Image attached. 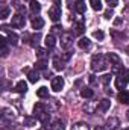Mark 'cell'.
<instances>
[{
	"label": "cell",
	"instance_id": "cell-43",
	"mask_svg": "<svg viewBox=\"0 0 129 130\" xmlns=\"http://www.w3.org/2000/svg\"><path fill=\"white\" fill-rule=\"evenodd\" d=\"M59 5H61V2L59 0H55V6H59Z\"/></svg>",
	"mask_w": 129,
	"mask_h": 130
},
{
	"label": "cell",
	"instance_id": "cell-8",
	"mask_svg": "<svg viewBox=\"0 0 129 130\" xmlns=\"http://www.w3.org/2000/svg\"><path fill=\"white\" fill-rule=\"evenodd\" d=\"M64 88V79L62 77H53L52 79V89L55 92H59Z\"/></svg>",
	"mask_w": 129,
	"mask_h": 130
},
{
	"label": "cell",
	"instance_id": "cell-40",
	"mask_svg": "<svg viewBox=\"0 0 129 130\" xmlns=\"http://www.w3.org/2000/svg\"><path fill=\"white\" fill-rule=\"evenodd\" d=\"M61 58H62V59H64L65 62H67V61L70 59V52H65V53L62 55V56H61Z\"/></svg>",
	"mask_w": 129,
	"mask_h": 130
},
{
	"label": "cell",
	"instance_id": "cell-27",
	"mask_svg": "<svg viewBox=\"0 0 129 130\" xmlns=\"http://www.w3.org/2000/svg\"><path fill=\"white\" fill-rule=\"evenodd\" d=\"M90 5L94 11H102V2L100 0H90Z\"/></svg>",
	"mask_w": 129,
	"mask_h": 130
},
{
	"label": "cell",
	"instance_id": "cell-2",
	"mask_svg": "<svg viewBox=\"0 0 129 130\" xmlns=\"http://www.w3.org/2000/svg\"><path fill=\"white\" fill-rule=\"evenodd\" d=\"M33 113H35V118H38L41 123H47L49 121V118H50V115L47 113V110H46V107H44V104L43 103H36L35 106H33Z\"/></svg>",
	"mask_w": 129,
	"mask_h": 130
},
{
	"label": "cell",
	"instance_id": "cell-6",
	"mask_svg": "<svg viewBox=\"0 0 129 130\" xmlns=\"http://www.w3.org/2000/svg\"><path fill=\"white\" fill-rule=\"evenodd\" d=\"M49 17H50V20L52 21H59V18H61V8L59 6H52L50 9H49Z\"/></svg>",
	"mask_w": 129,
	"mask_h": 130
},
{
	"label": "cell",
	"instance_id": "cell-10",
	"mask_svg": "<svg viewBox=\"0 0 129 130\" xmlns=\"http://www.w3.org/2000/svg\"><path fill=\"white\" fill-rule=\"evenodd\" d=\"M44 44H46L47 50H52V48H55V45H56V38H55V35H53V33L47 35V36H46V41H44Z\"/></svg>",
	"mask_w": 129,
	"mask_h": 130
},
{
	"label": "cell",
	"instance_id": "cell-35",
	"mask_svg": "<svg viewBox=\"0 0 129 130\" xmlns=\"http://www.w3.org/2000/svg\"><path fill=\"white\" fill-rule=\"evenodd\" d=\"M40 38H41V36H40V33L33 35L32 38H31V39H32V41H31V44H32L33 47H35V45H38V39H40Z\"/></svg>",
	"mask_w": 129,
	"mask_h": 130
},
{
	"label": "cell",
	"instance_id": "cell-13",
	"mask_svg": "<svg viewBox=\"0 0 129 130\" xmlns=\"http://www.w3.org/2000/svg\"><path fill=\"white\" fill-rule=\"evenodd\" d=\"M31 23H32L33 29H41L44 26V20L41 17H36V15H33L32 18H31Z\"/></svg>",
	"mask_w": 129,
	"mask_h": 130
},
{
	"label": "cell",
	"instance_id": "cell-37",
	"mask_svg": "<svg viewBox=\"0 0 129 130\" xmlns=\"http://www.w3.org/2000/svg\"><path fill=\"white\" fill-rule=\"evenodd\" d=\"M93 36H94L96 39H103V36H105V35H103L102 30H94V32H93Z\"/></svg>",
	"mask_w": 129,
	"mask_h": 130
},
{
	"label": "cell",
	"instance_id": "cell-15",
	"mask_svg": "<svg viewBox=\"0 0 129 130\" xmlns=\"http://www.w3.org/2000/svg\"><path fill=\"white\" fill-rule=\"evenodd\" d=\"M64 64H65V61L61 56H55L53 58V68L55 70H62L64 68Z\"/></svg>",
	"mask_w": 129,
	"mask_h": 130
},
{
	"label": "cell",
	"instance_id": "cell-3",
	"mask_svg": "<svg viewBox=\"0 0 129 130\" xmlns=\"http://www.w3.org/2000/svg\"><path fill=\"white\" fill-rule=\"evenodd\" d=\"M129 83V70H125L122 74H119V77L115 79V86L117 89H125V86Z\"/></svg>",
	"mask_w": 129,
	"mask_h": 130
},
{
	"label": "cell",
	"instance_id": "cell-11",
	"mask_svg": "<svg viewBox=\"0 0 129 130\" xmlns=\"http://www.w3.org/2000/svg\"><path fill=\"white\" fill-rule=\"evenodd\" d=\"M109 107H111V101H109L108 98H103V100H100L99 104H97V112H106Z\"/></svg>",
	"mask_w": 129,
	"mask_h": 130
},
{
	"label": "cell",
	"instance_id": "cell-25",
	"mask_svg": "<svg viewBox=\"0 0 129 130\" xmlns=\"http://www.w3.org/2000/svg\"><path fill=\"white\" fill-rule=\"evenodd\" d=\"M71 130H90V126L87 123H76V124H73Z\"/></svg>",
	"mask_w": 129,
	"mask_h": 130
},
{
	"label": "cell",
	"instance_id": "cell-24",
	"mask_svg": "<svg viewBox=\"0 0 129 130\" xmlns=\"http://www.w3.org/2000/svg\"><path fill=\"white\" fill-rule=\"evenodd\" d=\"M111 79H112V76H111V74H103V76L100 77V82L103 83V86H105V88H108V86H109V83H111Z\"/></svg>",
	"mask_w": 129,
	"mask_h": 130
},
{
	"label": "cell",
	"instance_id": "cell-47",
	"mask_svg": "<svg viewBox=\"0 0 129 130\" xmlns=\"http://www.w3.org/2000/svg\"><path fill=\"white\" fill-rule=\"evenodd\" d=\"M123 130H129V129H123Z\"/></svg>",
	"mask_w": 129,
	"mask_h": 130
},
{
	"label": "cell",
	"instance_id": "cell-28",
	"mask_svg": "<svg viewBox=\"0 0 129 130\" xmlns=\"http://www.w3.org/2000/svg\"><path fill=\"white\" fill-rule=\"evenodd\" d=\"M36 58H38V59H46V58H47V50H44V48H36Z\"/></svg>",
	"mask_w": 129,
	"mask_h": 130
},
{
	"label": "cell",
	"instance_id": "cell-18",
	"mask_svg": "<svg viewBox=\"0 0 129 130\" xmlns=\"http://www.w3.org/2000/svg\"><path fill=\"white\" fill-rule=\"evenodd\" d=\"M29 9H31V12H32L33 15H36V14L41 11V5H40L38 2L32 0V2H31V5H29Z\"/></svg>",
	"mask_w": 129,
	"mask_h": 130
},
{
	"label": "cell",
	"instance_id": "cell-22",
	"mask_svg": "<svg viewBox=\"0 0 129 130\" xmlns=\"http://www.w3.org/2000/svg\"><path fill=\"white\" fill-rule=\"evenodd\" d=\"M8 42L12 44V45H17V42H18V36H17V33H14V32L8 33Z\"/></svg>",
	"mask_w": 129,
	"mask_h": 130
},
{
	"label": "cell",
	"instance_id": "cell-16",
	"mask_svg": "<svg viewBox=\"0 0 129 130\" xmlns=\"http://www.w3.org/2000/svg\"><path fill=\"white\" fill-rule=\"evenodd\" d=\"M15 91L20 92V94H24V92L28 91V83H26L24 80H20V82L15 85Z\"/></svg>",
	"mask_w": 129,
	"mask_h": 130
},
{
	"label": "cell",
	"instance_id": "cell-7",
	"mask_svg": "<svg viewBox=\"0 0 129 130\" xmlns=\"http://www.w3.org/2000/svg\"><path fill=\"white\" fill-rule=\"evenodd\" d=\"M73 29H74V33H76V35L84 33V30H85V23H84V20H82L81 17H78V18L74 20V23H73Z\"/></svg>",
	"mask_w": 129,
	"mask_h": 130
},
{
	"label": "cell",
	"instance_id": "cell-5",
	"mask_svg": "<svg viewBox=\"0 0 129 130\" xmlns=\"http://www.w3.org/2000/svg\"><path fill=\"white\" fill-rule=\"evenodd\" d=\"M73 45V35L71 33H61V47L64 50H70Z\"/></svg>",
	"mask_w": 129,
	"mask_h": 130
},
{
	"label": "cell",
	"instance_id": "cell-26",
	"mask_svg": "<svg viewBox=\"0 0 129 130\" xmlns=\"http://www.w3.org/2000/svg\"><path fill=\"white\" fill-rule=\"evenodd\" d=\"M52 130H65L64 121H61V120H56V121L52 124Z\"/></svg>",
	"mask_w": 129,
	"mask_h": 130
},
{
	"label": "cell",
	"instance_id": "cell-31",
	"mask_svg": "<svg viewBox=\"0 0 129 130\" xmlns=\"http://www.w3.org/2000/svg\"><path fill=\"white\" fill-rule=\"evenodd\" d=\"M24 124L29 126V127H32V126L36 124V120H35V118H31V117H26V118H24Z\"/></svg>",
	"mask_w": 129,
	"mask_h": 130
},
{
	"label": "cell",
	"instance_id": "cell-29",
	"mask_svg": "<svg viewBox=\"0 0 129 130\" xmlns=\"http://www.w3.org/2000/svg\"><path fill=\"white\" fill-rule=\"evenodd\" d=\"M2 112H3V118H12V117H14V112H12L9 107H3Z\"/></svg>",
	"mask_w": 129,
	"mask_h": 130
},
{
	"label": "cell",
	"instance_id": "cell-14",
	"mask_svg": "<svg viewBox=\"0 0 129 130\" xmlns=\"http://www.w3.org/2000/svg\"><path fill=\"white\" fill-rule=\"evenodd\" d=\"M78 45H79V48H82V50H88V48L91 47V41H90L88 38H81V39L78 41Z\"/></svg>",
	"mask_w": 129,
	"mask_h": 130
},
{
	"label": "cell",
	"instance_id": "cell-23",
	"mask_svg": "<svg viewBox=\"0 0 129 130\" xmlns=\"http://www.w3.org/2000/svg\"><path fill=\"white\" fill-rule=\"evenodd\" d=\"M36 95L40 98H47L49 97V89H47L46 86H41V88L36 91Z\"/></svg>",
	"mask_w": 129,
	"mask_h": 130
},
{
	"label": "cell",
	"instance_id": "cell-36",
	"mask_svg": "<svg viewBox=\"0 0 129 130\" xmlns=\"http://www.w3.org/2000/svg\"><path fill=\"white\" fill-rule=\"evenodd\" d=\"M105 2H106V5H108L111 9H112V8H115V6L119 5V0H105Z\"/></svg>",
	"mask_w": 129,
	"mask_h": 130
},
{
	"label": "cell",
	"instance_id": "cell-46",
	"mask_svg": "<svg viewBox=\"0 0 129 130\" xmlns=\"http://www.w3.org/2000/svg\"><path fill=\"white\" fill-rule=\"evenodd\" d=\"M126 53H128V55H129V45H128V48H126Z\"/></svg>",
	"mask_w": 129,
	"mask_h": 130
},
{
	"label": "cell",
	"instance_id": "cell-41",
	"mask_svg": "<svg viewBox=\"0 0 129 130\" xmlns=\"http://www.w3.org/2000/svg\"><path fill=\"white\" fill-rule=\"evenodd\" d=\"M53 32L55 33H62L61 32V27H58V26H53Z\"/></svg>",
	"mask_w": 129,
	"mask_h": 130
},
{
	"label": "cell",
	"instance_id": "cell-17",
	"mask_svg": "<svg viewBox=\"0 0 129 130\" xmlns=\"http://www.w3.org/2000/svg\"><path fill=\"white\" fill-rule=\"evenodd\" d=\"M74 8L79 14L85 12V0H74Z\"/></svg>",
	"mask_w": 129,
	"mask_h": 130
},
{
	"label": "cell",
	"instance_id": "cell-39",
	"mask_svg": "<svg viewBox=\"0 0 129 130\" xmlns=\"http://www.w3.org/2000/svg\"><path fill=\"white\" fill-rule=\"evenodd\" d=\"M90 83H91V85H96V83H97V79H96V76H94V74H91V76H90Z\"/></svg>",
	"mask_w": 129,
	"mask_h": 130
},
{
	"label": "cell",
	"instance_id": "cell-45",
	"mask_svg": "<svg viewBox=\"0 0 129 130\" xmlns=\"http://www.w3.org/2000/svg\"><path fill=\"white\" fill-rule=\"evenodd\" d=\"M126 118H128V121H129V110H128V113H126Z\"/></svg>",
	"mask_w": 129,
	"mask_h": 130
},
{
	"label": "cell",
	"instance_id": "cell-38",
	"mask_svg": "<svg viewBox=\"0 0 129 130\" xmlns=\"http://www.w3.org/2000/svg\"><path fill=\"white\" fill-rule=\"evenodd\" d=\"M112 15H114V12H112V9H108L106 12H105V18H112Z\"/></svg>",
	"mask_w": 129,
	"mask_h": 130
},
{
	"label": "cell",
	"instance_id": "cell-19",
	"mask_svg": "<svg viewBox=\"0 0 129 130\" xmlns=\"http://www.w3.org/2000/svg\"><path fill=\"white\" fill-rule=\"evenodd\" d=\"M81 95L84 98H91L94 95V91L91 89V88H88V86H85V88H82V91H81Z\"/></svg>",
	"mask_w": 129,
	"mask_h": 130
},
{
	"label": "cell",
	"instance_id": "cell-20",
	"mask_svg": "<svg viewBox=\"0 0 129 130\" xmlns=\"http://www.w3.org/2000/svg\"><path fill=\"white\" fill-rule=\"evenodd\" d=\"M119 100H120V103H123V104H129V92L128 91H122V92L119 94Z\"/></svg>",
	"mask_w": 129,
	"mask_h": 130
},
{
	"label": "cell",
	"instance_id": "cell-9",
	"mask_svg": "<svg viewBox=\"0 0 129 130\" xmlns=\"http://www.w3.org/2000/svg\"><path fill=\"white\" fill-rule=\"evenodd\" d=\"M119 126H120V121H119V118H115V117H111V118H108V121H106V129H109V130H117V129H119Z\"/></svg>",
	"mask_w": 129,
	"mask_h": 130
},
{
	"label": "cell",
	"instance_id": "cell-34",
	"mask_svg": "<svg viewBox=\"0 0 129 130\" xmlns=\"http://www.w3.org/2000/svg\"><path fill=\"white\" fill-rule=\"evenodd\" d=\"M0 45H2V50H0V52H2V56H3V58H6V56H8V53H9V48H8V45H6V44H0Z\"/></svg>",
	"mask_w": 129,
	"mask_h": 130
},
{
	"label": "cell",
	"instance_id": "cell-21",
	"mask_svg": "<svg viewBox=\"0 0 129 130\" xmlns=\"http://www.w3.org/2000/svg\"><path fill=\"white\" fill-rule=\"evenodd\" d=\"M28 77H29V82H32V83H36V82L40 80L38 71H29V73H28Z\"/></svg>",
	"mask_w": 129,
	"mask_h": 130
},
{
	"label": "cell",
	"instance_id": "cell-12",
	"mask_svg": "<svg viewBox=\"0 0 129 130\" xmlns=\"http://www.w3.org/2000/svg\"><path fill=\"white\" fill-rule=\"evenodd\" d=\"M106 59H108L109 65H120L122 64V59H120V56L117 53H108L106 55Z\"/></svg>",
	"mask_w": 129,
	"mask_h": 130
},
{
	"label": "cell",
	"instance_id": "cell-33",
	"mask_svg": "<svg viewBox=\"0 0 129 130\" xmlns=\"http://www.w3.org/2000/svg\"><path fill=\"white\" fill-rule=\"evenodd\" d=\"M46 65H47V61H46V59H40V61L36 62V68H38V70H46Z\"/></svg>",
	"mask_w": 129,
	"mask_h": 130
},
{
	"label": "cell",
	"instance_id": "cell-4",
	"mask_svg": "<svg viewBox=\"0 0 129 130\" xmlns=\"http://www.w3.org/2000/svg\"><path fill=\"white\" fill-rule=\"evenodd\" d=\"M24 24H26V18H24L23 14H15L12 17V20H11V26L14 29H23Z\"/></svg>",
	"mask_w": 129,
	"mask_h": 130
},
{
	"label": "cell",
	"instance_id": "cell-32",
	"mask_svg": "<svg viewBox=\"0 0 129 130\" xmlns=\"http://www.w3.org/2000/svg\"><path fill=\"white\" fill-rule=\"evenodd\" d=\"M9 12H11V11H9V8H8V6H5V8L2 9V12H0V18H2V20H5V18L9 15Z\"/></svg>",
	"mask_w": 129,
	"mask_h": 130
},
{
	"label": "cell",
	"instance_id": "cell-30",
	"mask_svg": "<svg viewBox=\"0 0 129 130\" xmlns=\"http://www.w3.org/2000/svg\"><path fill=\"white\" fill-rule=\"evenodd\" d=\"M94 107L97 109V104H90V103L88 104H84V110L88 112V113H93L94 112Z\"/></svg>",
	"mask_w": 129,
	"mask_h": 130
},
{
	"label": "cell",
	"instance_id": "cell-1",
	"mask_svg": "<svg viewBox=\"0 0 129 130\" xmlns=\"http://www.w3.org/2000/svg\"><path fill=\"white\" fill-rule=\"evenodd\" d=\"M106 67H108V59H106V56L97 53V55H94V56L91 58V68H93V71H96V73L103 71V70H106Z\"/></svg>",
	"mask_w": 129,
	"mask_h": 130
},
{
	"label": "cell",
	"instance_id": "cell-42",
	"mask_svg": "<svg viewBox=\"0 0 129 130\" xmlns=\"http://www.w3.org/2000/svg\"><path fill=\"white\" fill-rule=\"evenodd\" d=\"M122 23H123V20H122V18H117V20L114 21V24H115V26H119V24H122Z\"/></svg>",
	"mask_w": 129,
	"mask_h": 130
},
{
	"label": "cell",
	"instance_id": "cell-44",
	"mask_svg": "<svg viewBox=\"0 0 129 130\" xmlns=\"http://www.w3.org/2000/svg\"><path fill=\"white\" fill-rule=\"evenodd\" d=\"M94 130H105V129H102V127H96Z\"/></svg>",
	"mask_w": 129,
	"mask_h": 130
}]
</instances>
